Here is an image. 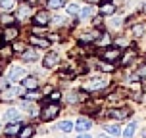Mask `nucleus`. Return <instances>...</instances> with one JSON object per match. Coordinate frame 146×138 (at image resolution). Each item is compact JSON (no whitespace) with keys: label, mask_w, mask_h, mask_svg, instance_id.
<instances>
[{"label":"nucleus","mask_w":146,"mask_h":138,"mask_svg":"<svg viewBox=\"0 0 146 138\" xmlns=\"http://www.w3.org/2000/svg\"><path fill=\"white\" fill-rule=\"evenodd\" d=\"M48 8L60 10V8H64V0H48Z\"/></svg>","instance_id":"27"},{"label":"nucleus","mask_w":146,"mask_h":138,"mask_svg":"<svg viewBox=\"0 0 146 138\" xmlns=\"http://www.w3.org/2000/svg\"><path fill=\"white\" fill-rule=\"evenodd\" d=\"M33 134H35V127H33V125H25V127L19 129L17 138H33Z\"/></svg>","instance_id":"15"},{"label":"nucleus","mask_w":146,"mask_h":138,"mask_svg":"<svg viewBox=\"0 0 146 138\" xmlns=\"http://www.w3.org/2000/svg\"><path fill=\"white\" fill-rule=\"evenodd\" d=\"M21 58L25 59V61H35V59L38 58V54H36V48H25V50L21 52Z\"/></svg>","instance_id":"16"},{"label":"nucleus","mask_w":146,"mask_h":138,"mask_svg":"<svg viewBox=\"0 0 146 138\" xmlns=\"http://www.w3.org/2000/svg\"><path fill=\"white\" fill-rule=\"evenodd\" d=\"M21 2H23V0H21Z\"/></svg>","instance_id":"40"},{"label":"nucleus","mask_w":146,"mask_h":138,"mask_svg":"<svg viewBox=\"0 0 146 138\" xmlns=\"http://www.w3.org/2000/svg\"><path fill=\"white\" fill-rule=\"evenodd\" d=\"M33 35H38V36H46V35H48V31L44 29L42 25H36L35 29H33Z\"/></svg>","instance_id":"28"},{"label":"nucleus","mask_w":146,"mask_h":138,"mask_svg":"<svg viewBox=\"0 0 146 138\" xmlns=\"http://www.w3.org/2000/svg\"><path fill=\"white\" fill-rule=\"evenodd\" d=\"M33 21H35V25H42V27H46L48 23H50V14L46 12V10H38L35 14V17H33Z\"/></svg>","instance_id":"7"},{"label":"nucleus","mask_w":146,"mask_h":138,"mask_svg":"<svg viewBox=\"0 0 146 138\" xmlns=\"http://www.w3.org/2000/svg\"><path fill=\"white\" fill-rule=\"evenodd\" d=\"M90 127H92V121H90L88 117H79V119H77V123H75V129L81 131V132H87Z\"/></svg>","instance_id":"11"},{"label":"nucleus","mask_w":146,"mask_h":138,"mask_svg":"<svg viewBox=\"0 0 146 138\" xmlns=\"http://www.w3.org/2000/svg\"><path fill=\"white\" fill-rule=\"evenodd\" d=\"M23 77H25V69L23 67H12L10 71H8V81L10 83H15V81H23Z\"/></svg>","instance_id":"8"},{"label":"nucleus","mask_w":146,"mask_h":138,"mask_svg":"<svg viewBox=\"0 0 146 138\" xmlns=\"http://www.w3.org/2000/svg\"><path fill=\"white\" fill-rule=\"evenodd\" d=\"M121 23H123V19L121 17H115V19H111V27H119Z\"/></svg>","instance_id":"34"},{"label":"nucleus","mask_w":146,"mask_h":138,"mask_svg":"<svg viewBox=\"0 0 146 138\" xmlns=\"http://www.w3.org/2000/svg\"><path fill=\"white\" fill-rule=\"evenodd\" d=\"M108 115L111 119H117V121H121V119H127V117L131 115V109L129 108H113L108 111Z\"/></svg>","instance_id":"6"},{"label":"nucleus","mask_w":146,"mask_h":138,"mask_svg":"<svg viewBox=\"0 0 146 138\" xmlns=\"http://www.w3.org/2000/svg\"><path fill=\"white\" fill-rule=\"evenodd\" d=\"M31 44H33V46H40V48H48V46H50V40L44 38V36L33 35V36H31Z\"/></svg>","instance_id":"14"},{"label":"nucleus","mask_w":146,"mask_h":138,"mask_svg":"<svg viewBox=\"0 0 146 138\" xmlns=\"http://www.w3.org/2000/svg\"><path fill=\"white\" fill-rule=\"evenodd\" d=\"M66 100H67V104L79 102V92H71V94H67V96H66Z\"/></svg>","instance_id":"29"},{"label":"nucleus","mask_w":146,"mask_h":138,"mask_svg":"<svg viewBox=\"0 0 146 138\" xmlns=\"http://www.w3.org/2000/svg\"><path fill=\"white\" fill-rule=\"evenodd\" d=\"M98 69H100V71H104V73H111L113 69H115V65H113L111 61H106V59H104V61H100V63H98Z\"/></svg>","instance_id":"18"},{"label":"nucleus","mask_w":146,"mask_h":138,"mask_svg":"<svg viewBox=\"0 0 146 138\" xmlns=\"http://www.w3.org/2000/svg\"><path fill=\"white\" fill-rule=\"evenodd\" d=\"M79 12H81V10L75 6V4H69V6H67V14H69V15H77Z\"/></svg>","instance_id":"32"},{"label":"nucleus","mask_w":146,"mask_h":138,"mask_svg":"<svg viewBox=\"0 0 146 138\" xmlns=\"http://www.w3.org/2000/svg\"><path fill=\"white\" fill-rule=\"evenodd\" d=\"M108 86V79H102V77H94V79L87 81L83 88L87 90V92H96V90H102V88Z\"/></svg>","instance_id":"2"},{"label":"nucleus","mask_w":146,"mask_h":138,"mask_svg":"<svg viewBox=\"0 0 146 138\" xmlns=\"http://www.w3.org/2000/svg\"><path fill=\"white\" fill-rule=\"evenodd\" d=\"M23 50H25V44H21V42H17L14 46V52H23Z\"/></svg>","instance_id":"35"},{"label":"nucleus","mask_w":146,"mask_h":138,"mask_svg":"<svg viewBox=\"0 0 146 138\" xmlns=\"http://www.w3.org/2000/svg\"><path fill=\"white\" fill-rule=\"evenodd\" d=\"M58 113H60V106L56 102H48V104H44V108L40 109V119L42 121H52V119H56Z\"/></svg>","instance_id":"1"},{"label":"nucleus","mask_w":146,"mask_h":138,"mask_svg":"<svg viewBox=\"0 0 146 138\" xmlns=\"http://www.w3.org/2000/svg\"><path fill=\"white\" fill-rule=\"evenodd\" d=\"M115 4L113 2H110V0H104L102 4H100V14L102 15H111V14H115Z\"/></svg>","instance_id":"12"},{"label":"nucleus","mask_w":146,"mask_h":138,"mask_svg":"<svg viewBox=\"0 0 146 138\" xmlns=\"http://www.w3.org/2000/svg\"><path fill=\"white\" fill-rule=\"evenodd\" d=\"M144 25H135V27H133L131 29V33H133V36H135V38H139V36H142L144 35Z\"/></svg>","instance_id":"25"},{"label":"nucleus","mask_w":146,"mask_h":138,"mask_svg":"<svg viewBox=\"0 0 146 138\" xmlns=\"http://www.w3.org/2000/svg\"><path fill=\"white\" fill-rule=\"evenodd\" d=\"M48 96H50V102H58L60 98H62V92H60V90H52Z\"/></svg>","instance_id":"30"},{"label":"nucleus","mask_w":146,"mask_h":138,"mask_svg":"<svg viewBox=\"0 0 146 138\" xmlns=\"http://www.w3.org/2000/svg\"><path fill=\"white\" fill-rule=\"evenodd\" d=\"M100 138H110V136H100Z\"/></svg>","instance_id":"39"},{"label":"nucleus","mask_w":146,"mask_h":138,"mask_svg":"<svg viewBox=\"0 0 146 138\" xmlns=\"http://www.w3.org/2000/svg\"><path fill=\"white\" fill-rule=\"evenodd\" d=\"M135 132H137V123L133 121V123L127 125V129H125V132H123V138H133Z\"/></svg>","instance_id":"19"},{"label":"nucleus","mask_w":146,"mask_h":138,"mask_svg":"<svg viewBox=\"0 0 146 138\" xmlns=\"http://www.w3.org/2000/svg\"><path fill=\"white\" fill-rule=\"evenodd\" d=\"M0 8H2L4 12H12L15 8V0H2V2H0Z\"/></svg>","instance_id":"23"},{"label":"nucleus","mask_w":146,"mask_h":138,"mask_svg":"<svg viewBox=\"0 0 146 138\" xmlns=\"http://www.w3.org/2000/svg\"><path fill=\"white\" fill-rule=\"evenodd\" d=\"M2 42H4V38H2V35H0V46H2Z\"/></svg>","instance_id":"38"},{"label":"nucleus","mask_w":146,"mask_h":138,"mask_svg":"<svg viewBox=\"0 0 146 138\" xmlns=\"http://www.w3.org/2000/svg\"><path fill=\"white\" fill-rule=\"evenodd\" d=\"M19 36V29L15 27V25H6L4 31H2V38H4V42H12Z\"/></svg>","instance_id":"5"},{"label":"nucleus","mask_w":146,"mask_h":138,"mask_svg":"<svg viewBox=\"0 0 146 138\" xmlns=\"http://www.w3.org/2000/svg\"><path fill=\"white\" fill-rule=\"evenodd\" d=\"M58 61H60L58 54H56V52H48V54L44 56V59H42V65L46 67V69H52V67L58 65Z\"/></svg>","instance_id":"9"},{"label":"nucleus","mask_w":146,"mask_h":138,"mask_svg":"<svg viewBox=\"0 0 146 138\" xmlns=\"http://www.w3.org/2000/svg\"><path fill=\"white\" fill-rule=\"evenodd\" d=\"M25 96H27L29 100H36V98H38V96H40V94H38L36 90H29V92H27V94H25Z\"/></svg>","instance_id":"33"},{"label":"nucleus","mask_w":146,"mask_h":138,"mask_svg":"<svg viewBox=\"0 0 146 138\" xmlns=\"http://www.w3.org/2000/svg\"><path fill=\"white\" fill-rule=\"evenodd\" d=\"M0 21L4 23V25H14L15 17H14V15H10V14H4L2 17H0Z\"/></svg>","instance_id":"26"},{"label":"nucleus","mask_w":146,"mask_h":138,"mask_svg":"<svg viewBox=\"0 0 146 138\" xmlns=\"http://www.w3.org/2000/svg\"><path fill=\"white\" fill-rule=\"evenodd\" d=\"M12 54H14V48L12 46H0V58L2 59L12 58Z\"/></svg>","instance_id":"20"},{"label":"nucleus","mask_w":146,"mask_h":138,"mask_svg":"<svg viewBox=\"0 0 146 138\" xmlns=\"http://www.w3.org/2000/svg\"><path fill=\"white\" fill-rule=\"evenodd\" d=\"M102 59L106 61H117V59H121V48L119 46H106V50L102 52Z\"/></svg>","instance_id":"3"},{"label":"nucleus","mask_w":146,"mask_h":138,"mask_svg":"<svg viewBox=\"0 0 146 138\" xmlns=\"http://www.w3.org/2000/svg\"><path fill=\"white\" fill-rule=\"evenodd\" d=\"M92 14H94V6H85V8L79 12V15L83 17V19H88Z\"/></svg>","instance_id":"24"},{"label":"nucleus","mask_w":146,"mask_h":138,"mask_svg":"<svg viewBox=\"0 0 146 138\" xmlns=\"http://www.w3.org/2000/svg\"><path fill=\"white\" fill-rule=\"evenodd\" d=\"M29 14H31V6H23L21 10H19V17H21V19H25Z\"/></svg>","instance_id":"31"},{"label":"nucleus","mask_w":146,"mask_h":138,"mask_svg":"<svg viewBox=\"0 0 146 138\" xmlns=\"http://www.w3.org/2000/svg\"><path fill=\"white\" fill-rule=\"evenodd\" d=\"M4 119H6V121H19V119H21V115H19V111H17V109L10 108V109H6Z\"/></svg>","instance_id":"17"},{"label":"nucleus","mask_w":146,"mask_h":138,"mask_svg":"<svg viewBox=\"0 0 146 138\" xmlns=\"http://www.w3.org/2000/svg\"><path fill=\"white\" fill-rule=\"evenodd\" d=\"M21 127H23L21 121H10V125L4 129V132H6V136H14V134H17V132H19V129H21Z\"/></svg>","instance_id":"13"},{"label":"nucleus","mask_w":146,"mask_h":138,"mask_svg":"<svg viewBox=\"0 0 146 138\" xmlns=\"http://www.w3.org/2000/svg\"><path fill=\"white\" fill-rule=\"evenodd\" d=\"M77 138H92V136H90V134H87V132H81Z\"/></svg>","instance_id":"37"},{"label":"nucleus","mask_w":146,"mask_h":138,"mask_svg":"<svg viewBox=\"0 0 146 138\" xmlns=\"http://www.w3.org/2000/svg\"><path fill=\"white\" fill-rule=\"evenodd\" d=\"M21 85H23L25 90H36V88H38V79L33 77V75H29V77H23Z\"/></svg>","instance_id":"10"},{"label":"nucleus","mask_w":146,"mask_h":138,"mask_svg":"<svg viewBox=\"0 0 146 138\" xmlns=\"http://www.w3.org/2000/svg\"><path fill=\"white\" fill-rule=\"evenodd\" d=\"M58 129H60V131H64V132H71L73 129H75V125H73L71 121H67V119H66V121H62V123L58 125Z\"/></svg>","instance_id":"22"},{"label":"nucleus","mask_w":146,"mask_h":138,"mask_svg":"<svg viewBox=\"0 0 146 138\" xmlns=\"http://www.w3.org/2000/svg\"><path fill=\"white\" fill-rule=\"evenodd\" d=\"M19 94H23V85H21V86H12V88L2 90V92H0V100H2V102H8V100L17 98Z\"/></svg>","instance_id":"4"},{"label":"nucleus","mask_w":146,"mask_h":138,"mask_svg":"<svg viewBox=\"0 0 146 138\" xmlns=\"http://www.w3.org/2000/svg\"><path fill=\"white\" fill-rule=\"evenodd\" d=\"M104 129H106V132H108V134H111V136H119V134H121L119 125H106Z\"/></svg>","instance_id":"21"},{"label":"nucleus","mask_w":146,"mask_h":138,"mask_svg":"<svg viewBox=\"0 0 146 138\" xmlns=\"http://www.w3.org/2000/svg\"><path fill=\"white\" fill-rule=\"evenodd\" d=\"M54 21L60 25V23H64V19H62V15H56V17H54Z\"/></svg>","instance_id":"36"}]
</instances>
